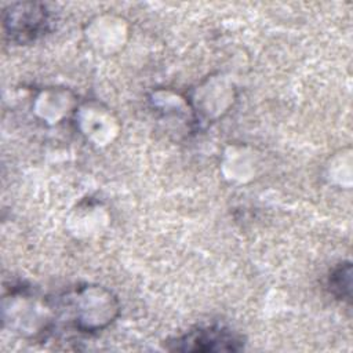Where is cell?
I'll return each instance as SVG.
<instances>
[{
    "label": "cell",
    "mask_w": 353,
    "mask_h": 353,
    "mask_svg": "<svg viewBox=\"0 0 353 353\" xmlns=\"http://www.w3.org/2000/svg\"><path fill=\"white\" fill-rule=\"evenodd\" d=\"M52 12L44 3L18 1L3 11L4 37L14 44H30L46 36L52 28Z\"/></svg>",
    "instance_id": "obj_1"
},
{
    "label": "cell",
    "mask_w": 353,
    "mask_h": 353,
    "mask_svg": "<svg viewBox=\"0 0 353 353\" xmlns=\"http://www.w3.org/2000/svg\"><path fill=\"white\" fill-rule=\"evenodd\" d=\"M164 346L171 352H239L244 347V339L229 327L212 324L200 325L176 335L168 339Z\"/></svg>",
    "instance_id": "obj_2"
},
{
    "label": "cell",
    "mask_w": 353,
    "mask_h": 353,
    "mask_svg": "<svg viewBox=\"0 0 353 353\" xmlns=\"http://www.w3.org/2000/svg\"><path fill=\"white\" fill-rule=\"evenodd\" d=\"M327 287L331 295L342 302L350 303L352 296V265L349 261L339 262L331 269L327 277Z\"/></svg>",
    "instance_id": "obj_3"
}]
</instances>
